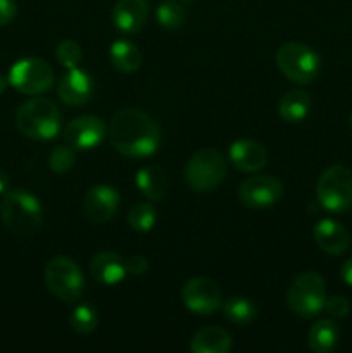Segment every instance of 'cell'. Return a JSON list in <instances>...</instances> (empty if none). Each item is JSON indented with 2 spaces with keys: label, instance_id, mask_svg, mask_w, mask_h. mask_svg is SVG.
<instances>
[{
  "label": "cell",
  "instance_id": "obj_35",
  "mask_svg": "<svg viewBox=\"0 0 352 353\" xmlns=\"http://www.w3.org/2000/svg\"><path fill=\"white\" fill-rule=\"evenodd\" d=\"M7 85H9V79H7L3 74H0V95H2V93L6 92Z\"/></svg>",
  "mask_w": 352,
  "mask_h": 353
},
{
  "label": "cell",
  "instance_id": "obj_21",
  "mask_svg": "<svg viewBox=\"0 0 352 353\" xmlns=\"http://www.w3.org/2000/svg\"><path fill=\"white\" fill-rule=\"evenodd\" d=\"M278 112L286 123H300L311 112V97L302 90H290L280 100Z\"/></svg>",
  "mask_w": 352,
  "mask_h": 353
},
{
  "label": "cell",
  "instance_id": "obj_3",
  "mask_svg": "<svg viewBox=\"0 0 352 353\" xmlns=\"http://www.w3.org/2000/svg\"><path fill=\"white\" fill-rule=\"evenodd\" d=\"M16 124L17 130L31 140H52L61 131V110L52 100L37 97L19 107Z\"/></svg>",
  "mask_w": 352,
  "mask_h": 353
},
{
  "label": "cell",
  "instance_id": "obj_26",
  "mask_svg": "<svg viewBox=\"0 0 352 353\" xmlns=\"http://www.w3.org/2000/svg\"><path fill=\"white\" fill-rule=\"evenodd\" d=\"M157 23L166 30H178L186 21V9L179 0H166L157 7Z\"/></svg>",
  "mask_w": 352,
  "mask_h": 353
},
{
  "label": "cell",
  "instance_id": "obj_22",
  "mask_svg": "<svg viewBox=\"0 0 352 353\" xmlns=\"http://www.w3.org/2000/svg\"><path fill=\"white\" fill-rule=\"evenodd\" d=\"M110 62L119 72H135L141 65V52L133 41L117 40L110 45Z\"/></svg>",
  "mask_w": 352,
  "mask_h": 353
},
{
  "label": "cell",
  "instance_id": "obj_5",
  "mask_svg": "<svg viewBox=\"0 0 352 353\" xmlns=\"http://www.w3.org/2000/svg\"><path fill=\"white\" fill-rule=\"evenodd\" d=\"M45 285L61 302L75 303L81 299L85 290V278L72 259L66 255L52 257L45 265Z\"/></svg>",
  "mask_w": 352,
  "mask_h": 353
},
{
  "label": "cell",
  "instance_id": "obj_6",
  "mask_svg": "<svg viewBox=\"0 0 352 353\" xmlns=\"http://www.w3.org/2000/svg\"><path fill=\"white\" fill-rule=\"evenodd\" d=\"M326 286L317 272L307 271L297 276L286 292V305L295 316L309 319L324 309Z\"/></svg>",
  "mask_w": 352,
  "mask_h": 353
},
{
  "label": "cell",
  "instance_id": "obj_10",
  "mask_svg": "<svg viewBox=\"0 0 352 353\" xmlns=\"http://www.w3.org/2000/svg\"><path fill=\"white\" fill-rule=\"evenodd\" d=\"M283 196V185L269 174H254L238 186V199L251 209H266L278 203Z\"/></svg>",
  "mask_w": 352,
  "mask_h": 353
},
{
  "label": "cell",
  "instance_id": "obj_8",
  "mask_svg": "<svg viewBox=\"0 0 352 353\" xmlns=\"http://www.w3.org/2000/svg\"><path fill=\"white\" fill-rule=\"evenodd\" d=\"M317 202L330 212H345L352 207V171L345 165L324 169L317 179Z\"/></svg>",
  "mask_w": 352,
  "mask_h": 353
},
{
  "label": "cell",
  "instance_id": "obj_16",
  "mask_svg": "<svg viewBox=\"0 0 352 353\" xmlns=\"http://www.w3.org/2000/svg\"><path fill=\"white\" fill-rule=\"evenodd\" d=\"M90 274L100 285L116 286L126 278V261L116 252H99L90 261Z\"/></svg>",
  "mask_w": 352,
  "mask_h": 353
},
{
  "label": "cell",
  "instance_id": "obj_31",
  "mask_svg": "<svg viewBox=\"0 0 352 353\" xmlns=\"http://www.w3.org/2000/svg\"><path fill=\"white\" fill-rule=\"evenodd\" d=\"M126 271L135 276H144L148 271V261L144 255H133L126 261Z\"/></svg>",
  "mask_w": 352,
  "mask_h": 353
},
{
  "label": "cell",
  "instance_id": "obj_4",
  "mask_svg": "<svg viewBox=\"0 0 352 353\" xmlns=\"http://www.w3.org/2000/svg\"><path fill=\"white\" fill-rule=\"evenodd\" d=\"M228 164L224 155L216 148H204L193 154L185 165L186 185L197 193L216 190L226 178Z\"/></svg>",
  "mask_w": 352,
  "mask_h": 353
},
{
  "label": "cell",
  "instance_id": "obj_2",
  "mask_svg": "<svg viewBox=\"0 0 352 353\" xmlns=\"http://www.w3.org/2000/svg\"><path fill=\"white\" fill-rule=\"evenodd\" d=\"M0 217L3 226L12 233L28 236L40 231L43 221L41 203L26 190H7L0 203Z\"/></svg>",
  "mask_w": 352,
  "mask_h": 353
},
{
  "label": "cell",
  "instance_id": "obj_23",
  "mask_svg": "<svg viewBox=\"0 0 352 353\" xmlns=\"http://www.w3.org/2000/svg\"><path fill=\"white\" fill-rule=\"evenodd\" d=\"M338 341V327L331 319H320L311 326L307 334L309 348L316 353H328Z\"/></svg>",
  "mask_w": 352,
  "mask_h": 353
},
{
  "label": "cell",
  "instance_id": "obj_32",
  "mask_svg": "<svg viewBox=\"0 0 352 353\" xmlns=\"http://www.w3.org/2000/svg\"><path fill=\"white\" fill-rule=\"evenodd\" d=\"M17 14V6L14 0H0V26L12 23Z\"/></svg>",
  "mask_w": 352,
  "mask_h": 353
},
{
  "label": "cell",
  "instance_id": "obj_12",
  "mask_svg": "<svg viewBox=\"0 0 352 353\" xmlns=\"http://www.w3.org/2000/svg\"><path fill=\"white\" fill-rule=\"evenodd\" d=\"M182 299L186 309L197 316H209L221 307V292L209 278H192L182 290Z\"/></svg>",
  "mask_w": 352,
  "mask_h": 353
},
{
  "label": "cell",
  "instance_id": "obj_20",
  "mask_svg": "<svg viewBox=\"0 0 352 353\" xmlns=\"http://www.w3.org/2000/svg\"><path fill=\"white\" fill-rule=\"evenodd\" d=\"M192 353H228L231 350V336L219 326H207L197 331L190 341Z\"/></svg>",
  "mask_w": 352,
  "mask_h": 353
},
{
  "label": "cell",
  "instance_id": "obj_24",
  "mask_svg": "<svg viewBox=\"0 0 352 353\" xmlns=\"http://www.w3.org/2000/svg\"><path fill=\"white\" fill-rule=\"evenodd\" d=\"M223 314L230 323L245 326V324H251L257 317V309L245 296H231L224 302Z\"/></svg>",
  "mask_w": 352,
  "mask_h": 353
},
{
  "label": "cell",
  "instance_id": "obj_13",
  "mask_svg": "<svg viewBox=\"0 0 352 353\" xmlns=\"http://www.w3.org/2000/svg\"><path fill=\"white\" fill-rule=\"evenodd\" d=\"M119 193L110 185H97L85 195L83 212L90 223L104 224L116 216L119 209Z\"/></svg>",
  "mask_w": 352,
  "mask_h": 353
},
{
  "label": "cell",
  "instance_id": "obj_17",
  "mask_svg": "<svg viewBox=\"0 0 352 353\" xmlns=\"http://www.w3.org/2000/svg\"><path fill=\"white\" fill-rule=\"evenodd\" d=\"M314 241L317 247L330 255H342L351 245V236L344 224L333 219H323L314 226Z\"/></svg>",
  "mask_w": 352,
  "mask_h": 353
},
{
  "label": "cell",
  "instance_id": "obj_29",
  "mask_svg": "<svg viewBox=\"0 0 352 353\" xmlns=\"http://www.w3.org/2000/svg\"><path fill=\"white\" fill-rule=\"evenodd\" d=\"M48 165L55 174H64L75 165V154L71 147H55L48 155Z\"/></svg>",
  "mask_w": 352,
  "mask_h": 353
},
{
  "label": "cell",
  "instance_id": "obj_14",
  "mask_svg": "<svg viewBox=\"0 0 352 353\" xmlns=\"http://www.w3.org/2000/svg\"><path fill=\"white\" fill-rule=\"evenodd\" d=\"M148 19L147 0H117L113 7V23L117 31L135 34L145 26Z\"/></svg>",
  "mask_w": 352,
  "mask_h": 353
},
{
  "label": "cell",
  "instance_id": "obj_25",
  "mask_svg": "<svg viewBox=\"0 0 352 353\" xmlns=\"http://www.w3.org/2000/svg\"><path fill=\"white\" fill-rule=\"evenodd\" d=\"M157 223V212L150 202H140L128 212V224L137 233H148Z\"/></svg>",
  "mask_w": 352,
  "mask_h": 353
},
{
  "label": "cell",
  "instance_id": "obj_27",
  "mask_svg": "<svg viewBox=\"0 0 352 353\" xmlns=\"http://www.w3.org/2000/svg\"><path fill=\"white\" fill-rule=\"evenodd\" d=\"M97 323H99V317H97L95 307H92L90 303H79L71 314V327L76 334H92L97 330Z\"/></svg>",
  "mask_w": 352,
  "mask_h": 353
},
{
  "label": "cell",
  "instance_id": "obj_36",
  "mask_svg": "<svg viewBox=\"0 0 352 353\" xmlns=\"http://www.w3.org/2000/svg\"><path fill=\"white\" fill-rule=\"evenodd\" d=\"M179 2H182L183 6H186V3H192V0H179Z\"/></svg>",
  "mask_w": 352,
  "mask_h": 353
},
{
  "label": "cell",
  "instance_id": "obj_9",
  "mask_svg": "<svg viewBox=\"0 0 352 353\" xmlns=\"http://www.w3.org/2000/svg\"><path fill=\"white\" fill-rule=\"evenodd\" d=\"M7 79L17 92L24 95H40L48 92L54 83V69L41 59L26 57L10 68Z\"/></svg>",
  "mask_w": 352,
  "mask_h": 353
},
{
  "label": "cell",
  "instance_id": "obj_15",
  "mask_svg": "<svg viewBox=\"0 0 352 353\" xmlns=\"http://www.w3.org/2000/svg\"><path fill=\"white\" fill-rule=\"evenodd\" d=\"M93 95L92 76L79 68L69 69L59 83V97L66 105L79 107L88 102Z\"/></svg>",
  "mask_w": 352,
  "mask_h": 353
},
{
  "label": "cell",
  "instance_id": "obj_28",
  "mask_svg": "<svg viewBox=\"0 0 352 353\" xmlns=\"http://www.w3.org/2000/svg\"><path fill=\"white\" fill-rule=\"evenodd\" d=\"M55 57H57L59 64L64 65V68H78V64L83 59L81 47L75 40H62L57 45V48H55Z\"/></svg>",
  "mask_w": 352,
  "mask_h": 353
},
{
  "label": "cell",
  "instance_id": "obj_30",
  "mask_svg": "<svg viewBox=\"0 0 352 353\" xmlns=\"http://www.w3.org/2000/svg\"><path fill=\"white\" fill-rule=\"evenodd\" d=\"M324 310H326L331 317H335V319H344V317H347L349 312H351V303H349V300L345 299V296L335 295L326 299V302H324Z\"/></svg>",
  "mask_w": 352,
  "mask_h": 353
},
{
  "label": "cell",
  "instance_id": "obj_11",
  "mask_svg": "<svg viewBox=\"0 0 352 353\" xmlns=\"http://www.w3.org/2000/svg\"><path fill=\"white\" fill-rule=\"evenodd\" d=\"M62 137L72 150H92L106 140L107 128L100 117L81 116L66 124Z\"/></svg>",
  "mask_w": 352,
  "mask_h": 353
},
{
  "label": "cell",
  "instance_id": "obj_33",
  "mask_svg": "<svg viewBox=\"0 0 352 353\" xmlns=\"http://www.w3.org/2000/svg\"><path fill=\"white\" fill-rule=\"evenodd\" d=\"M340 276L349 286H352V257L347 259V261L344 262V265H342V269H340Z\"/></svg>",
  "mask_w": 352,
  "mask_h": 353
},
{
  "label": "cell",
  "instance_id": "obj_18",
  "mask_svg": "<svg viewBox=\"0 0 352 353\" xmlns=\"http://www.w3.org/2000/svg\"><path fill=\"white\" fill-rule=\"evenodd\" d=\"M230 161L238 171L257 172L268 162V152L254 140H237L230 147Z\"/></svg>",
  "mask_w": 352,
  "mask_h": 353
},
{
  "label": "cell",
  "instance_id": "obj_34",
  "mask_svg": "<svg viewBox=\"0 0 352 353\" xmlns=\"http://www.w3.org/2000/svg\"><path fill=\"white\" fill-rule=\"evenodd\" d=\"M7 190H9V176H7L6 171L0 169V195H3Z\"/></svg>",
  "mask_w": 352,
  "mask_h": 353
},
{
  "label": "cell",
  "instance_id": "obj_1",
  "mask_svg": "<svg viewBox=\"0 0 352 353\" xmlns=\"http://www.w3.org/2000/svg\"><path fill=\"white\" fill-rule=\"evenodd\" d=\"M161 126L144 110L126 107L114 114L109 124L110 145L130 159L150 157L161 145Z\"/></svg>",
  "mask_w": 352,
  "mask_h": 353
},
{
  "label": "cell",
  "instance_id": "obj_7",
  "mask_svg": "<svg viewBox=\"0 0 352 353\" xmlns=\"http://www.w3.org/2000/svg\"><path fill=\"white\" fill-rule=\"evenodd\" d=\"M276 65L280 72L293 83L309 85L320 74L321 61L316 52L299 41L283 43L276 52Z\"/></svg>",
  "mask_w": 352,
  "mask_h": 353
},
{
  "label": "cell",
  "instance_id": "obj_37",
  "mask_svg": "<svg viewBox=\"0 0 352 353\" xmlns=\"http://www.w3.org/2000/svg\"><path fill=\"white\" fill-rule=\"evenodd\" d=\"M349 123H351V128H352V112H351V119H349Z\"/></svg>",
  "mask_w": 352,
  "mask_h": 353
},
{
  "label": "cell",
  "instance_id": "obj_19",
  "mask_svg": "<svg viewBox=\"0 0 352 353\" xmlns=\"http://www.w3.org/2000/svg\"><path fill=\"white\" fill-rule=\"evenodd\" d=\"M135 183L141 195L150 202H161L168 195L169 178L164 169H161L159 165H145V168L138 169Z\"/></svg>",
  "mask_w": 352,
  "mask_h": 353
}]
</instances>
